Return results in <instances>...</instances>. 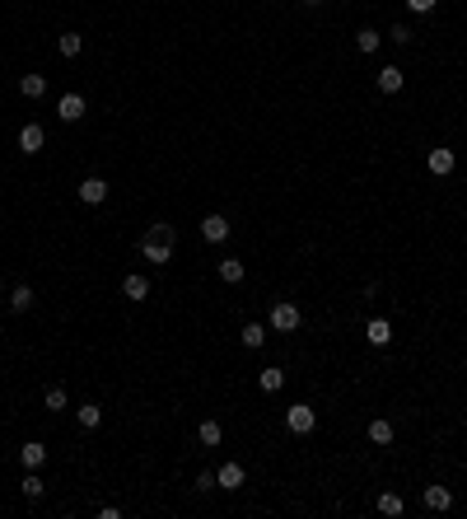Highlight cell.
Wrapping results in <instances>:
<instances>
[{"instance_id": "cell-1", "label": "cell", "mask_w": 467, "mask_h": 519, "mask_svg": "<svg viewBox=\"0 0 467 519\" xmlns=\"http://www.w3.org/2000/svg\"><path fill=\"white\" fill-rule=\"evenodd\" d=\"M173 243H178V230H173V225H150L145 239H140V257L164 267V262L173 257Z\"/></svg>"}, {"instance_id": "cell-2", "label": "cell", "mask_w": 467, "mask_h": 519, "mask_svg": "<svg viewBox=\"0 0 467 519\" xmlns=\"http://www.w3.org/2000/svg\"><path fill=\"white\" fill-rule=\"evenodd\" d=\"M299 323H304V314H299L295 299H276V304H271V328L276 332H295Z\"/></svg>"}, {"instance_id": "cell-3", "label": "cell", "mask_w": 467, "mask_h": 519, "mask_svg": "<svg viewBox=\"0 0 467 519\" xmlns=\"http://www.w3.org/2000/svg\"><path fill=\"white\" fill-rule=\"evenodd\" d=\"M285 426H290V430H295V435H309L313 426H318V412H313L309 403H295V407L285 412Z\"/></svg>"}, {"instance_id": "cell-4", "label": "cell", "mask_w": 467, "mask_h": 519, "mask_svg": "<svg viewBox=\"0 0 467 519\" xmlns=\"http://www.w3.org/2000/svg\"><path fill=\"white\" fill-rule=\"evenodd\" d=\"M420 505L435 510V515H444V510H453V491L449 487H420Z\"/></svg>"}, {"instance_id": "cell-5", "label": "cell", "mask_w": 467, "mask_h": 519, "mask_svg": "<svg viewBox=\"0 0 467 519\" xmlns=\"http://www.w3.org/2000/svg\"><path fill=\"white\" fill-rule=\"evenodd\" d=\"M43 145H47V131H43L38 122H29L24 131H19V150H24V155H38Z\"/></svg>"}, {"instance_id": "cell-6", "label": "cell", "mask_w": 467, "mask_h": 519, "mask_svg": "<svg viewBox=\"0 0 467 519\" xmlns=\"http://www.w3.org/2000/svg\"><path fill=\"white\" fill-rule=\"evenodd\" d=\"M215 482H220L224 491H238L243 482H248V472L238 468V463H220V468H215Z\"/></svg>"}, {"instance_id": "cell-7", "label": "cell", "mask_w": 467, "mask_h": 519, "mask_svg": "<svg viewBox=\"0 0 467 519\" xmlns=\"http://www.w3.org/2000/svg\"><path fill=\"white\" fill-rule=\"evenodd\" d=\"M201 239H206V243H224V239H229V220H224V216H206V220H201Z\"/></svg>"}, {"instance_id": "cell-8", "label": "cell", "mask_w": 467, "mask_h": 519, "mask_svg": "<svg viewBox=\"0 0 467 519\" xmlns=\"http://www.w3.org/2000/svg\"><path fill=\"white\" fill-rule=\"evenodd\" d=\"M79 202L84 206L108 202V183H103V178H84V183H79Z\"/></svg>"}, {"instance_id": "cell-9", "label": "cell", "mask_w": 467, "mask_h": 519, "mask_svg": "<svg viewBox=\"0 0 467 519\" xmlns=\"http://www.w3.org/2000/svg\"><path fill=\"white\" fill-rule=\"evenodd\" d=\"M56 117H61V122H79V117H84V94H61Z\"/></svg>"}, {"instance_id": "cell-10", "label": "cell", "mask_w": 467, "mask_h": 519, "mask_svg": "<svg viewBox=\"0 0 467 519\" xmlns=\"http://www.w3.org/2000/svg\"><path fill=\"white\" fill-rule=\"evenodd\" d=\"M365 342H369V346H388V342H392V323H388V318H369Z\"/></svg>"}, {"instance_id": "cell-11", "label": "cell", "mask_w": 467, "mask_h": 519, "mask_svg": "<svg viewBox=\"0 0 467 519\" xmlns=\"http://www.w3.org/2000/svg\"><path fill=\"white\" fill-rule=\"evenodd\" d=\"M402 70H397V66H383V70H378V75H374V84H378V94H397V89H402Z\"/></svg>"}, {"instance_id": "cell-12", "label": "cell", "mask_w": 467, "mask_h": 519, "mask_svg": "<svg viewBox=\"0 0 467 519\" xmlns=\"http://www.w3.org/2000/svg\"><path fill=\"white\" fill-rule=\"evenodd\" d=\"M425 164H430V173H439V178H444V173L458 169V155H453V150H430V159H425Z\"/></svg>"}, {"instance_id": "cell-13", "label": "cell", "mask_w": 467, "mask_h": 519, "mask_svg": "<svg viewBox=\"0 0 467 519\" xmlns=\"http://www.w3.org/2000/svg\"><path fill=\"white\" fill-rule=\"evenodd\" d=\"M122 295L126 299H150V281H145V276H136V271H131V276H122Z\"/></svg>"}, {"instance_id": "cell-14", "label": "cell", "mask_w": 467, "mask_h": 519, "mask_svg": "<svg viewBox=\"0 0 467 519\" xmlns=\"http://www.w3.org/2000/svg\"><path fill=\"white\" fill-rule=\"evenodd\" d=\"M257 389H262V393H280V389H285V370L266 365L262 375H257Z\"/></svg>"}, {"instance_id": "cell-15", "label": "cell", "mask_w": 467, "mask_h": 519, "mask_svg": "<svg viewBox=\"0 0 467 519\" xmlns=\"http://www.w3.org/2000/svg\"><path fill=\"white\" fill-rule=\"evenodd\" d=\"M19 458H24V468H43V463H47V444L43 440H29L24 449H19Z\"/></svg>"}, {"instance_id": "cell-16", "label": "cell", "mask_w": 467, "mask_h": 519, "mask_svg": "<svg viewBox=\"0 0 467 519\" xmlns=\"http://www.w3.org/2000/svg\"><path fill=\"white\" fill-rule=\"evenodd\" d=\"M220 440H224V430H220V421H201V426H197V444H206V449H215Z\"/></svg>"}, {"instance_id": "cell-17", "label": "cell", "mask_w": 467, "mask_h": 519, "mask_svg": "<svg viewBox=\"0 0 467 519\" xmlns=\"http://www.w3.org/2000/svg\"><path fill=\"white\" fill-rule=\"evenodd\" d=\"M19 94H24V98H43L47 94V75H24V80H19Z\"/></svg>"}, {"instance_id": "cell-18", "label": "cell", "mask_w": 467, "mask_h": 519, "mask_svg": "<svg viewBox=\"0 0 467 519\" xmlns=\"http://www.w3.org/2000/svg\"><path fill=\"white\" fill-rule=\"evenodd\" d=\"M243 276H248V271H243V262H238V257H224V262H220V281L238 285V281H243Z\"/></svg>"}, {"instance_id": "cell-19", "label": "cell", "mask_w": 467, "mask_h": 519, "mask_svg": "<svg viewBox=\"0 0 467 519\" xmlns=\"http://www.w3.org/2000/svg\"><path fill=\"white\" fill-rule=\"evenodd\" d=\"M10 309H15V314H29V309H33V290H29V285H15V290H10Z\"/></svg>"}, {"instance_id": "cell-20", "label": "cell", "mask_w": 467, "mask_h": 519, "mask_svg": "<svg viewBox=\"0 0 467 519\" xmlns=\"http://www.w3.org/2000/svg\"><path fill=\"white\" fill-rule=\"evenodd\" d=\"M378 510H383V515H388V519H397V515H402V510H406V501H402V496H397V491H383V496H378Z\"/></svg>"}, {"instance_id": "cell-21", "label": "cell", "mask_w": 467, "mask_h": 519, "mask_svg": "<svg viewBox=\"0 0 467 519\" xmlns=\"http://www.w3.org/2000/svg\"><path fill=\"white\" fill-rule=\"evenodd\" d=\"M355 47L360 52H378V47H383V33H378V29H360L355 33Z\"/></svg>"}, {"instance_id": "cell-22", "label": "cell", "mask_w": 467, "mask_h": 519, "mask_svg": "<svg viewBox=\"0 0 467 519\" xmlns=\"http://www.w3.org/2000/svg\"><path fill=\"white\" fill-rule=\"evenodd\" d=\"M392 435H397V430H392V421H383V416H378V421H369V440H374V444H392Z\"/></svg>"}, {"instance_id": "cell-23", "label": "cell", "mask_w": 467, "mask_h": 519, "mask_svg": "<svg viewBox=\"0 0 467 519\" xmlns=\"http://www.w3.org/2000/svg\"><path fill=\"white\" fill-rule=\"evenodd\" d=\"M243 346H248V351L266 346V328H262V323H243Z\"/></svg>"}, {"instance_id": "cell-24", "label": "cell", "mask_w": 467, "mask_h": 519, "mask_svg": "<svg viewBox=\"0 0 467 519\" xmlns=\"http://www.w3.org/2000/svg\"><path fill=\"white\" fill-rule=\"evenodd\" d=\"M43 491H47V482L38 477V468H29V477H24V496H29V501H43Z\"/></svg>"}, {"instance_id": "cell-25", "label": "cell", "mask_w": 467, "mask_h": 519, "mask_svg": "<svg viewBox=\"0 0 467 519\" xmlns=\"http://www.w3.org/2000/svg\"><path fill=\"white\" fill-rule=\"evenodd\" d=\"M75 421H79V426H84V430H93V426L103 421V407H93V403H84V407H79V412H75Z\"/></svg>"}, {"instance_id": "cell-26", "label": "cell", "mask_w": 467, "mask_h": 519, "mask_svg": "<svg viewBox=\"0 0 467 519\" xmlns=\"http://www.w3.org/2000/svg\"><path fill=\"white\" fill-rule=\"evenodd\" d=\"M56 47H61V57H79V52H84V38H79V33H61Z\"/></svg>"}, {"instance_id": "cell-27", "label": "cell", "mask_w": 467, "mask_h": 519, "mask_svg": "<svg viewBox=\"0 0 467 519\" xmlns=\"http://www.w3.org/2000/svg\"><path fill=\"white\" fill-rule=\"evenodd\" d=\"M61 407H66V389L52 384V389H47V412H61Z\"/></svg>"}, {"instance_id": "cell-28", "label": "cell", "mask_w": 467, "mask_h": 519, "mask_svg": "<svg viewBox=\"0 0 467 519\" xmlns=\"http://www.w3.org/2000/svg\"><path fill=\"white\" fill-rule=\"evenodd\" d=\"M388 43L406 47V43H411V29H406V24H392V29H388Z\"/></svg>"}, {"instance_id": "cell-29", "label": "cell", "mask_w": 467, "mask_h": 519, "mask_svg": "<svg viewBox=\"0 0 467 519\" xmlns=\"http://www.w3.org/2000/svg\"><path fill=\"white\" fill-rule=\"evenodd\" d=\"M435 5H439V0H406V10H411V15H430Z\"/></svg>"}, {"instance_id": "cell-30", "label": "cell", "mask_w": 467, "mask_h": 519, "mask_svg": "<svg viewBox=\"0 0 467 519\" xmlns=\"http://www.w3.org/2000/svg\"><path fill=\"white\" fill-rule=\"evenodd\" d=\"M220 482H215V472H197V491H215Z\"/></svg>"}, {"instance_id": "cell-31", "label": "cell", "mask_w": 467, "mask_h": 519, "mask_svg": "<svg viewBox=\"0 0 467 519\" xmlns=\"http://www.w3.org/2000/svg\"><path fill=\"white\" fill-rule=\"evenodd\" d=\"M0 314H5V295H0Z\"/></svg>"}]
</instances>
